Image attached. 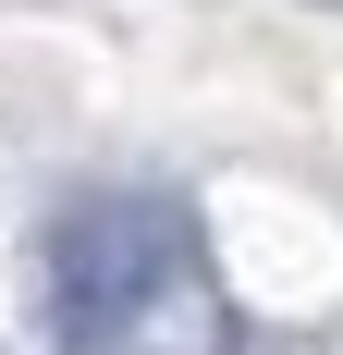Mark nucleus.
Listing matches in <instances>:
<instances>
[{
    "mask_svg": "<svg viewBox=\"0 0 343 355\" xmlns=\"http://www.w3.org/2000/svg\"><path fill=\"white\" fill-rule=\"evenodd\" d=\"M196 245H184V220L160 196H99V209H74L49 233V282H62V331L74 343H123L147 331L160 294H184Z\"/></svg>",
    "mask_w": 343,
    "mask_h": 355,
    "instance_id": "1",
    "label": "nucleus"
}]
</instances>
